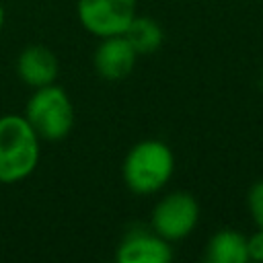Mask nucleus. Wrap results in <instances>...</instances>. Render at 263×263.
Here are the masks:
<instances>
[{"mask_svg":"<svg viewBox=\"0 0 263 263\" xmlns=\"http://www.w3.org/2000/svg\"><path fill=\"white\" fill-rule=\"evenodd\" d=\"M39 136L25 115L0 117V183H18L27 179L39 162Z\"/></svg>","mask_w":263,"mask_h":263,"instance_id":"f257e3e1","label":"nucleus"},{"mask_svg":"<svg viewBox=\"0 0 263 263\" xmlns=\"http://www.w3.org/2000/svg\"><path fill=\"white\" fill-rule=\"evenodd\" d=\"M175 171V156L160 140H142L125 154L121 173L129 191L150 195L160 191Z\"/></svg>","mask_w":263,"mask_h":263,"instance_id":"f03ea898","label":"nucleus"},{"mask_svg":"<svg viewBox=\"0 0 263 263\" xmlns=\"http://www.w3.org/2000/svg\"><path fill=\"white\" fill-rule=\"evenodd\" d=\"M25 119L39 136V140L55 142L72 132L74 105L64 88L55 84H47L35 88V92L31 95L25 109Z\"/></svg>","mask_w":263,"mask_h":263,"instance_id":"7ed1b4c3","label":"nucleus"},{"mask_svg":"<svg viewBox=\"0 0 263 263\" xmlns=\"http://www.w3.org/2000/svg\"><path fill=\"white\" fill-rule=\"evenodd\" d=\"M199 220V205L187 191H173L164 195L152 210L150 226L156 234L171 240L189 236Z\"/></svg>","mask_w":263,"mask_h":263,"instance_id":"20e7f679","label":"nucleus"},{"mask_svg":"<svg viewBox=\"0 0 263 263\" xmlns=\"http://www.w3.org/2000/svg\"><path fill=\"white\" fill-rule=\"evenodd\" d=\"M136 0H78L76 12L80 25L97 35V37H111L121 35L129 21L138 14Z\"/></svg>","mask_w":263,"mask_h":263,"instance_id":"39448f33","label":"nucleus"},{"mask_svg":"<svg viewBox=\"0 0 263 263\" xmlns=\"http://www.w3.org/2000/svg\"><path fill=\"white\" fill-rule=\"evenodd\" d=\"M115 259L119 263H166L173 259V249L166 238L154 230H129L117 245Z\"/></svg>","mask_w":263,"mask_h":263,"instance_id":"423d86ee","label":"nucleus"},{"mask_svg":"<svg viewBox=\"0 0 263 263\" xmlns=\"http://www.w3.org/2000/svg\"><path fill=\"white\" fill-rule=\"evenodd\" d=\"M136 49L129 45V41L121 35L103 37L97 51H95V70L103 80L117 82L123 80L136 66Z\"/></svg>","mask_w":263,"mask_h":263,"instance_id":"0eeeda50","label":"nucleus"},{"mask_svg":"<svg viewBox=\"0 0 263 263\" xmlns=\"http://www.w3.org/2000/svg\"><path fill=\"white\" fill-rule=\"evenodd\" d=\"M16 74L33 88L53 84L60 74L58 55L45 45H29L16 58Z\"/></svg>","mask_w":263,"mask_h":263,"instance_id":"6e6552de","label":"nucleus"},{"mask_svg":"<svg viewBox=\"0 0 263 263\" xmlns=\"http://www.w3.org/2000/svg\"><path fill=\"white\" fill-rule=\"evenodd\" d=\"M205 259L210 263H247V236L232 228L218 230L208 242Z\"/></svg>","mask_w":263,"mask_h":263,"instance_id":"1a4fd4ad","label":"nucleus"},{"mask_svg":"<svg viewBox=\"0 0 263 263\" xmlns=\"http://www.w3.org/2000/svg\"><path fill=\"white\" fill-rule=\"evenodd\" d=\"M123 37L129 41V45L136 49L138 55H148V53H154L160 45H162V29L160 25L150 18V16H142V14H136L127 29L123 31Z\"/></svg>","mask_w":263,"mask_h":263,"instance_id":"9d476101","label":"nucleus"},{"mask_svg":"<svg viewBox=\"0 0 263 263\" xmlns=\"http://www.w3.org/2000/svg\"><path fill=\"white\" fill-rule=\"evenodd\" d=\"M247 205H249V214L253 218V222L263 228V179L257 181L247 195Z\"/></svg>","mask_w":263,"mask_h":263,"instance_id":"9b49d317","label":"nucleus"},{"mask_svg":"<svg viewBox=\"0 0 263 263\" xmlns=\"http://www.w3.org/2000/svg\"><path fill=\"white\" fill-rule=\"evenodd\" d=\"M247 253L249 261H263V228H259L255 234L247 236Z\"/></svg>","mask_w":263,"mask_h":263,"instance_id":"f8f14e48","label":"nucleus"},{"mask_svg":"<svg viewBox=\"0 0 263 263\" xmlns=\"http://www.w3.org/2000/svg\"><path fill=\"white\" fill-rule=\"evenodd\" d=\"M2 27H4V6L0 4V31H2Z\"/></svg>","mask_w":263,"mask_h":263,"instance_id":"ddd939ff","label":"nucleus"},{"mask_svg":"<svg viewBox=\"0 0 263 263\" xmlns=\"http://www.w3.org/2000/svg\"><path fill=\"white\" fill-rule=\"evenodd\" d=\"M259 84H261V88H263V76H261V80H259Z\"/></svg>","mask_w":263,"mask_h":263,"instance_id":"4468645a","label":"nucleus"}]
</instances>
